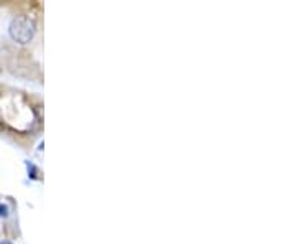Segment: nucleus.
Returning <instances> with one entry per match:
<instances>
[{
  "mask_svg": "<svg viewBox=\"0 0 296 244\" xmlns=\"http://www.w3.org/2000/svg\"><path fill=\"white\" fill-rule=\"evenodd\" d=\"M7 216H8V206L0 203V218H7Z\"/></svg>",
  "mask_w": 296,
  "mask_h": 244,
  "instance_id": "3",
  "label": "nucleus"
},
{
  "mask_svg": "<svg viewBox=\"0 0 296 244\" xmlns=\"http://www.w3.org/2000/svg\"><path fill=\"white\" fill-rule=\"evenodd\" d=\"M8 33L13 41L20 43V45H27L33 40L35 33H37V23L32 17L18 15L10 22Z\"/></svg>",
  "mask_w": 296,
  "mask_h": 244,
  "instance_id": "1",
  "label": "nucleus"
},
{
  "mask_svg": "<svg viewBox=\"0 0 296 244\" xmlns=\"http://www.w3.org/2000/svg\"><path fill=\"white\" fill-rule=\"evenodd\" d=\"M27 168H28V177L30 178H37V167H35L33 163H30V162H27Z\"/></svg>",
  "mask_w": 296,
  "mask_h": 244,
  "instance_id": "2",
  "label": "nucleus"
},
{
  "mask_svg": "<svg viewBox=\"0 0 296 244\" xmlns=\"http://www.w3.org/2000/svg\"><path fill=\"white\" fill-rule=\"evenodd\" d=\"M0 244H13V243H12V241H2Z\"/></svg>",
  "mask_w": 296,
  "mask_h": 244,
  "instance_id": "4",
  "label": "nucleus"
}]
</instances>
